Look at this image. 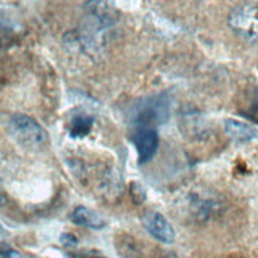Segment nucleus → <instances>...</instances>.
<instances>
[{
  "label": "nucleus",
  "mask_w": 258,
  "mask_h": 258,
  "mask_svg": "<svg viewBox=\"0 0 258 258\" xmlns=\"http://www.w3.org/2000/svg\"><path fill=\"white\" fill-rule=\"evenodd\" d=\"M171 100L166 94L149 95L137 100L128 109V122L135 127L162 125L170 119Z\"/></svg>",
  "instance_id": "nucleus-1"
},
{
  "label": "nucleus",
  "mask_w": 258,
  "mask_h": 258,
  "mask_svg": "<svg viewBox=\"0 0 258 258\" xmlns=\"http://www.w3.org/2000/svg\"><path fill=\"white\" fill-rule=\"evenodd\" d=\"M10 135L27 149H41L48 143V133L38 122L26 114H13L8 120Z\"/></svg>",
  "instance_id": "nucleus-2"
},
{
  "label": "nucleus",
  "mask_w": 258,
  "mask_h": 258,
  "mask_svg": "<svg viewBox=\"0 0 258 258\" xmlns=\"http://www.w3.org/2000/svg\"><path fill=\"white\" fill-rule=\"evenodd\" d=\"M230 29L249 43L258 41V4L247 2L234 7L228 16Z\"/></svg>",
  "instance_id": "nucleus-3"
},
{
  "label": "nucleus",
  "mask_w": 258,
  "mask_h": 258,
  "mask_svg": "<svg viewBox=\"0 0 258 258\" xmlns=\"http://www.w3.org/2000/svg\"><path fill=\"white\" fill-rule=\"evenodd\" d=\"M132 141L135 144V149L138 152V162L146 163L149 162L155 155L157 149H159L160 138L157 128L152 127H135Z\"/></svg>",
  "instance_id": "nucleus-4"
},
{
  "label": "nucleus",
  "mask_w": 258,
  "mask_h": 258,
  "mask_svg": "<svg viewBox=\"0 0 258 258\" xmlns=\"http://www.w3.org/2000/svg\"><path fill=\"white\" fill-rule=\"evenodd\" d=\"M141 223L143 227L149 231V234L152 238H155L157 241H160L163 244H171L174 242V230L170 225V222L166 220V217L163 214L157 211H148L146 214L141 217Z\"/></svg>",
  "instance_id": "nucleus-5"
},
{
  "label": "nucleus",
  "mask_w": 258,
  "mask_h": 258,
  "mask_svg": "<svg viewBox=\"0 0 258 258\" xmlns=\"http://www.w3.org/2000/svg\"><path fill=\"white\" fill-rule=\"evenodd\" d=\"M72 222L76 223V225L92 228V230H102L106 227V219L86 206H78L72 212Z\"/></svg>",
  "instance_id": "nucleus-6"
},
{
  "label": "nucleus",
  "mask_w": 258,
  "mask_h": 258,
  "mask_svg": "<svg viewBox=\"0 0 258 258\" xmlns=\"http://www.w3.org/2000/svg\"><path fill=\"white\" fill-rule=\"evenodd\" d=\"M225 132L228 137L236 143H247L256 137V130L252 125L234 120V119L225 120Z\"/></svg>",
  "instance_id": "nucleus-7"
},
{
  "label": "nucleus",
  "mask_w": 258,
  "mask_h": 258,
  "mask_svg": "<svg viewBox=\"0 0 258 258\" xmlns=\"http://www.w3.org/2000/svg\"><path fill=\"white\" fill-rule=\"evenodd\" d=\"M94 127V117L86 113H78L70 120V137L83 138L91 133Z\"/></svg>",
  "instance_id": "nucleus-8"
},
{
  "label": "nucleus",
  "mask_w": 258,
  "mask_h": 258,
  "mask_svg": "<svg viewBox=\"0 0 258 258\" xmlns=\"http://www.w3.org/2000/svg\"><path fill=\"white\" fill-rule=\"evenodd\" d=\"M130 194H132V198L137 205H141L146 201V192H144V188L140 182L130 184Z\"/></svg>",
  "instance_id": "nucleus-9"
},
{
  "label": "nucleus",
  "mask_w": 258,
  "mask_h": 258,
  "mask_svg": "<svg viewBox=\"0 0 258 258\" xmlns=\"http://www.w3.org/2000/svg\"><path fill=\"white\" fill-rule=\"evenodd\" d=\"M242 114H244V116H247V117H250V119H255V120L258 122V92H256V95L253 97V102L250 103V106L247 108V111H244Z\"/></svg>",
  "instance_id": "nucleus-10"
},
{
  "label": "nucleus",
  "mask_w": 258,
  "mask_h": 258,
  "mask_svg": "<svg viewBox=\"0 0 258 258\" xmlns=\"http://www.w3.org/2000/svg\"><path fill=\"white\" fill-rule=\"evenodd\" d=\"M60 242H62L63 247H69V249H73V247H76V245H78V239L73 236V234H70V233H63L62 236H60Z\"/></svg>",
  "instance_id": "nucleus-11"
},
{
  "label": "nucleus",
  "mask_w": 258,
  "mask_h": 258,
  "mask_svg": "<svg viewBox=\"0 0 258 258\" xmlns=\"http://www.w3.org/2000/svg\"><path fill=\"white\" fill-rule=\"evenodd\" d=\"M10 253H13V252H7V250H0V258H8L10 256Z\"/></svg>",
  "instance_id": "nucleus-12"
},
{
  "label": "nucleus",
  "mask_w": 258,
  "mask_h": 258,
  "mask_svg": "<svg viewBox=\"0 0 258 258\" xmlns=\"http://www.w3.org/2000/svg\"><path fill=\"white\" fill-rule=\"evenodd\" d=\"M7 203V198L4 195H0V206H4Z\"/></svg>",
  "instance_id": "nucleus-13"
},
{
  "label": "nucleus",
  "mask_w": 258,
  "mask_h": 258,
  "mask_svg": "<svg viewBox=\"0 0 258 258\" xmlns=\"http://www.w3.org/2000/svg\"><path fill=\"white\" fill-rule=\"evenodd\" d=\"M4 234H5V231H4V228H2V227H0V238H2Z\"/></svg>",
  "instance_id": "nucleus-14"
},
{
  "label": "nucleus",
  "mask_w": 258,
  "mask_h": 258,
  "mask_svg": "<svg viewBox=\"0 0 258 258\" xmlns=\"http://www.w3.org/2000/svg\"><path fill=\"white\" fill-rule=\"evenodd\" d=\"M97 258H98V256H97Z\"/></svg>",
  "instance_id": "nucleus-15"
}]
</instances>
